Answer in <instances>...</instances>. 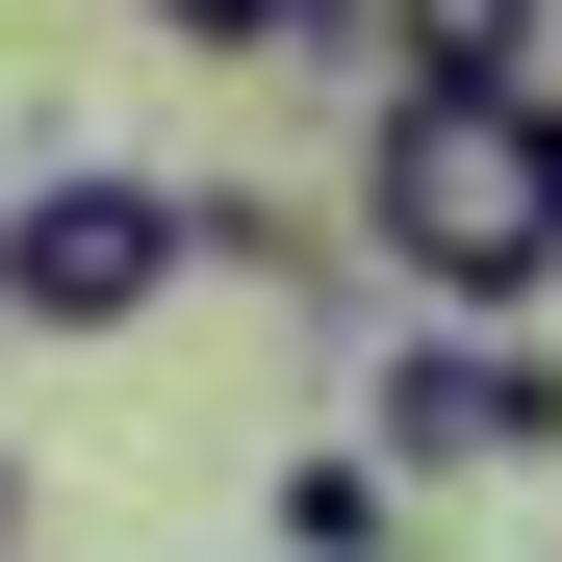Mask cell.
<instances>
[{
	"label": "cell",
	"instance_id": "6da1fadb",
	"mask_svg": "<svg viewBox=\"0 0 562 562\" xmlns=\"http://www.w3.org/2000/svg\"><path fill=\"white\" fill-rule=\"evenodd\" d=\"M358 256L435 333H537L562 307V77H384L358 128Z\"/></svg>",
	"mask_w": 562,
	"mask_h": 562
},
{
	"label": "cell",
	"instance_id": "7a4b0ae2",
	"mask_svg": "<svg viewBox=\"0 0 562 562\" xmlns=\"http://www.w3.org/2000/svg\"><path fill=\"white\" fill-rule=\"evenodd\" d=\"M154 307H179V179L128 154L0 179V333H154Z\"/></svg>",
	"mask_w": 562,
	"mask_h": 562
},
{
	"label": "cell",
	"instance_id": "3957f363",
	"mask_svg": "<svg viewBox=\"0 0 562 562\" xmlns=\"http://www.w3.org/2000/svg\"><path fill=\"white\" fill-rule=\"evenodd\" d=\"M358 460H384V486H512V460H562V333H409Z\"/></svg>",
	"mask_w": 562,
	"mask_h": 562
},
{
	"label": "cell",
	"instance_id": "277c9868",
	"mask_svg": "<svg viewBox=\"0 0 562 562\" xmlns=\"http://www.w3.org/2000/svg\"><path fill=\"white\" fill-rule=\"evenodd\" d=\"M179 281H256L281 333H333V307H358V256L281 205V179H179Z\"/></svg>",
	"mask_w": 562,
	"mask_h": 562
},
{
	"label": "cell",
	"instance_id": "5b68a950",
	"mask_svg": "<svg viewBox=\"0 0 562 562\" xmlns=\"http://www.w3.org/2000/svg\"><path fill=\"white\" fill-rule=\"evenodd\" d=\"M384 77H562V0H358Z\"/></svg>",
	"mask_w": 562,
	"mask_h": 562
},
{
	"label": "cell",
	"instance_id": "8992f818",
	"mask_svg": "<svg viewBox=\"0 0 562 562\" xmlns=\"http://www.w3.org/2000/svg\"><path fill=\"white\" fill-rule=\"evenodd\" d=\"M384 537H409L384 460H281V562H384Z\"/></svg>",
	"mask_w": 562,
	"mask_h": 562
},
{
	"label": "cell",
	"instance_id": "52a82bcc",
	"mask_svg": "<svg viewBox=\"0 0 562 562\" xmlns=\"http://www.w3.org/2000/svg\"><path fill=\"white\" fill-rule=\"evenodd\" d=\"M154 26H179V52H281V0H154Z\"/></svg>",
	"mask_w": 562,
	"mask_h": 562
},
{
	"label": "cell",
	"instance_id": "ba28073f",
	"mask_svg": "<svg viewBox=\"0 0 562 562\" xmlns=\"http://www.w3.org/2000/svg\"><path fill=\"white\" fill-rule=\"evenodd\" d=\"M281 52H358V0H281Z\"/></svg>",
	"mask_w": 562,
	"mask_h": 562
},
{
	"label": "cell",
	"instance_id": "9c48e42d",
	"mask_svg": "<svg viewBox=\"0 0 562 562\" xmlns=\"http://www.w3.org/2000/svg\"><path fill=\"white\" fill-rule=\"evenodd\" d=\"M0 562H26V435H0Z\"/></svg>",
	"mask_w": 562,
	"mask_h": 562
}]
</instances>
